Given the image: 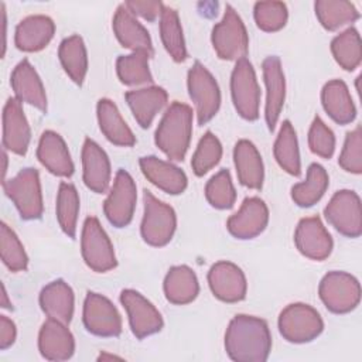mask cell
<instances>
[{
	"label": "cell",
	"instance_id": "9",
	"mask_svg": "<svg viewBox=\"0 0 362 362\" xmlns=\"http://www.w3.org/2000/svg\"><path fill=\"white\" fill-rule=\"evenodd\" d=\"M81 252L85 263L93 272L105 273L116 267V256L109 236L95 216H88L83 222Z\"/></svg>",
	"mask_w": 362,
	"mask_h": 362
},
{
	"label": "cell",
	"instance_id": "27",
	"mask_svg": "<svg viewBox=\"0 0 362 362\" xmlns=\"http://www.w3.org/2000/svg\"><path fill=\"white\" fill-rule=\"evenodd\" d=\"M40 305L48 318L69 324L74 315V291L64 280H54L41 290Z\"/></svg>",
	"mask_w": 362,
	"mask_h": 362
},
{
	"label": "cell",
	"instance_id": "7",
	"mask_svg": "<svg viewBox=\"0 0 362 362\" xmlns=\"http://www.w3.org/2000/svg\"><path fill=\"white\" fill-rule=\"evenodd\" d=\"M318 294L331 313L346 314L359 304L361 286L352 274L334 270L322 277Z\"/></svg>",
	"mask_w": 362,
	"mask_h": 362
},
{
	"label": "cell",
	"instance_id": "3",
	"mask_svg": "<svg viewBox=\"0 0 362 362\" xmlns=\"http://www.w3.org/2000/svg\"><path fill=\"white\" fill-rule=\"evenodd\" d=\"M212 45L221 59L239 61L246 58L249 37L246 27L236 10L226 4L225 14L212 28Z\"/></svg>",
	"mask_w": 362,
	"mask_h": 362
},
{
	"label": "cell",
	"instance_id": "5",
	"mask_svg": "<svg viewBox=\"0 0 362 362\" xmlns=\"http://www.w3.org/2000/svg\"><path fill=\"white\" fill-rule=\"evenodd\" d=\"M322 329L324 322L318 311L304 303L290 304L279 315V331L288 342H310L315 339Z\"/></svg>",
	"mask_w": 362,
	"mask_h": 362
},
{
	"label": "cell",
	"instance_id": "37",
	"mask_svg": "<svg viewBox=\"0 0 362 362\" xmlns=\"http://www.w3.org/2000/svg\"><path fill=\"white\" fill-rule=\"evenodd\" d=\"M318 21L325 30L334 31L359 18L356 7L344 0H318L314 4Z\"/></svg>",
	"mask_w": 362,
	"mask_h": 362
},
{
	"label": "cell",
	"instance_id": "15",
	"mask_svg": "<svg viewBox=\"0 0 362 362\" xmlns=\"http://www.w3.org/2000/svg\"><path fill=\"white\" fill-rule=\"evenodd\" d=\"M208 284L212 294L225 303H238L246 296L247 284L243 272L226 260L218 262L209 269Z\"/></svg>",
	"mask_w": 362,
	"mask_h": 362
},
{
	"label": "cell",
	"instance_id": "25",
	"mask_svg": "<svg viewBox=\"0 0 362 362\" xmlns=\"http://www.w3.org/2000/svg\"><path fill=\"white\" fill-rule=\"evenodd\" d=\"M37 158L52 174L58 177H71L74 173V163L64 139L52 132L45 130L37 147Z\"/></svg>",
	"mask_w": 362,
	"mask_h": 362
},
{
	"label": "cell",
	"instance_id": "6",
	"mask_svg": "<svg viewBox=\"0 0 362 362\" xmlns=\"http://www.w3.org/2000/svg\"><path fill=\"white\" fill-rule=\"evenodd\" d=\"M144 215L140 226L141 238L151 246L167 245L177 226V216L174 209L157 199L150 191H144Z\"/></svg>",
	"mask_w": 362,
	"mask_h": 362
},
{
	"label": "cell",
	"instance_id": "19",
	"mask_svg": "<svg viewBox=\"0 0 362 362\" xmlns=\"http://www.w3.org/2000/svg\"><path fill=\"white\" fill-rule=\"evenodd\" d=\"M31 139L30 126L21 102L10 98L3 109V147L14 154L24 156Z\"/></svg>",
	"mask_w": 362,
	"mask_h": 362
},
{
	"label": "cell",
	"instance_id": "12",
	"mask_svg": "<svg viewBox=\"0 0 362 362\" xmlns=\"http://www.w3.org/2000/svg\"><path fill=\"white\" fill-rule=\"evenodd\" d=\"M136 199L137 191L132 175L124 170H119L113 187L103 202V212L107 221L116 228L127 226L133 219Z\"/></svg>",
	"mask_w": 362,
	"mask_h": 362
},
{
	"label": "cell",
	"instance_id": "10",
	"mask_svg": "<svg viewBox=\"0 0 362 362\" xmlns=\"http://www.w3.org/2000/svg\"><path fill=\"white\" fill-rule=\"evenodd\" d=\"M230 93L236 112L246 120L259 117L260 90L255 69L247 58L236 61L230 75Z\"/></svg>",
	"mask_w": 362,
	"mask_h": 362
},
{
	"label": "cell",
	"instance_id": "36",
	"mask_svg": "<svg viewBox=\"0 0 362 362\" xmlns=\"http://www.w3.org/2000/svg\"><path fill=\"white\" fill-rule=\"evenodd\" d=\"M160 35L164 48L175 62H182L187 59L188 54L185 48L181 23L178 18V13L173 7H163L160 16Z\"/></svg>",
	"mask_w": 362,
	"mask_h": 362
},
{
	"label": "cell",
	"instance_id": "47",
	"mask_svg": "<svg viewBox=\"0 0 362 362\" xmlns=\"http://www.w3.org/2000/svg\"><path fill=\"white\" fill-rule=\"evenodd\" d=\"M124 6L134 16H140L147 21H154L161 16L164 4L161 1H150V0H130L126 1Z\"/></svg>",
	"mask_w": 362,
	"mask_h": 362
},
{
	"label": "cell",
	"instance_id": "26",
	"mask_svg": "<svg viewBox=\"0 0 362 362\" xmlns=\"http://www.w3.org/2000/svg\"><path fill=\"white\" fill-rule=\"evenodd\" d=\"M55 24L44 14H34L23 18L16 27L14 42L18 49L35 52L42 49L54 37Z\"/></svg>",
	"mask_w": 362,
	"mask_h": 362
},
{
	"label": "cell",
	"instance_id": "31",
	"mask_svg": "<svg viewBox=\"0 0 362 362\" xmlns=\"http://www.w3.org/2000/svg\"><path fill=\"white\" fill-rule=\"evenodd\" d=\"M321 102L331 119L339 124H348L356 116V109L348 86L341 79H332L324 85Z\"/></svg>",
	"mask_w": 362,
	"mask_h": 362
},
{
	"label": "cell",
	"instance_id": "48",
	"mask_svg": "<svg viewBox=\"0 0 362 362\" xmlns=\"http://www.w3.org/2000/svg\"><path fill=\"white\" fill-rule=\"evenodd\" d=\"M17 329L14 322L6 315H0V349H7L16 341Z\"/></svg>",
	"mask_w": 362,
	"mask_h": 362
},
{
	"label": "cell",
	"instance_id": "51",
	"mask_svg": "<svg viewBox=\"0 0 362 362\" xmlns=\"http://www.w3.org/2000/svg\"><path fill=\"white\" fill-rule=\"evenodd\" d=\"M3 180H4V175H6V171H7V154L6 151H3Z\"/></svg>",
	"mask_w": 362,
	"mask_h": 362
},
{
	"label": "cell",
	"instance_id": "8",
	"mask_svg": "<svg viewBox=\"0 0 362 362\" xmlns=\"http://www.w3.org/2000/svg\"><path fill=\"white\" fill-rule=\"evenodd\" d=\"M188 92L195 105L197 119L199 124L208 123L219 110L221 92L212 74L195 61L188 71Z\"/></svg>",
	"mask_w": 362,
	"mask_h": 362
},
{
	"label": "cell",
	"instance_id": "16",
	"mask_svg": "<svg viewBox=\"0 0 362 362\" xmlns=\"http://www.w3.org/2000/svg\"><path fill=\"white\" fill-rule=\"evenodd\" d=\"M269 222V209L257 197L245 198L239 211L229 216L226 228L236 239H253L260 235Z\"/></svg>",
	"mask_w": 362,
	"mask_h": 362
},
{
	"label": "cell",
	"instance_id": "14",
	"mask_svg": "<svg viewBox=\"0 0 362 362\" xmlns=\"http://www.w3.org/2000/svg\"><path fill=\"white\" fill-rule=\"evenodd\" d=\"M120 303L124 307L132 332L139 338H146L158 332L164 322L158 310L139 291L126 288L120 293Z\"/></svg>",
	"mask_w": 362,
	"mask_h": 362
},
{
	"label": "cell",
	"instance_id": "43",
	"mask_svg": "<svg viewBox=\"0 0 362 362\" xmlns=\"http://www.w3.org/2000/svg\"><path fill=\"white\" fill-rule=\"evenodd\" d=\"M0 247L1 260L11 272H23L27 269L28 257L25 250L14 230L4 222L0 226Z\"/></svg>",
	"mask_w": 362,
	"mask_h": 362
},
{
	"label": "cell",
	"instance_id": "38",
	"mask_svg": "<svg viewBox=\"0 0 362 362\" xmlns=\"http://www.w3.org/2000/svg\"><path fill=\"white\" fill-rule=\"evenodd\" d=\"M331 51L335 61L346 71H354L362 61L361 37L356 28L349 27L331 41Z\"/></svg>",
	"mask_w": 362,
	"mask_h": 362
},
{
	"label": "cell",
	"instance_id": "42",
	"mask_svg": "<svg viewBox=\"0 0 362 362\" xmlns=\"http://www.w3.org/2000/svg\"><path fill=\"white\" fill-rule=\"evenodd\" d=\"M205 197L214 208L228 209L233 206L236 199V191L232 184L230 173L228 170H221L206 182Z\"/></svg>",
	"mask_w": 362,
	"mask_h": 362
},
{
	"label": "cell",
	"instance_id": "13",
	"mask_svg": "<svg viewBox=\"0 0 362 362\" xmlns=\"http://www.w3.org/2000/svg\"><path fill=\"white\" fill-rule=\"evenodd\" d=\"M82 318L85 328L93 335L117 337L122 332V317L117 308L102 294H86Z\"/></svg>",
	"mask_w": 362,
	"mask_h": 362
},
{
	"label": "cell",
	"instance_id": "41",
	"mask_svg": "<svg viewBox=\"0 0 362 362\" xmlns=\"http://www.w3.org/2000/svg\"><path fill=\"white\" fill-rule=\"evenodd\" d=\"M221 157H222V144L219 139L212 132H206L201 137L197 146V150L192 156V160H191L192 171L195 173V175L201 177L206 174L211 168H214L219 163Z\"/></svg>",
	"mask_w": 362,
	"mask_h": 362
},
{
	"label": "cell",
	"instance_id": "21",
	"mask_svg": "<svg viewBox=\"0 0 362 362\" xmlns=\"http://www.w3.org/2000/svg\"><path fill=\"white\" fill-rule=\"evenodd\" d=\"M141 173L157 188L167 194L177 195L187 188V175L177 165L156 156H146L139 160Z\"/></svg>",
	"mask_w": 362,
	"mask_h": 362
},
{
	"label": "cell",
	"instance_id": "20",
	"mask_svg": "<svg viewBox=\"0 0 362 362\" xmlns=\"http://www.w3.org/2000/svg\"><path fill=\"white\" fill-rule=\"evenodd\" d=\"M38 349L48 361L69 359L75 351V341L66 324L48 318L38 334Z\"/></svg>",
	"mask_w": 362,
	"mask_h": 362
},
{
	"label": "cell",
	"instance_id": "18",
	"mask_svg": "<svg viewBox=\"0 0 362 362\" xmlns=\"http://www.w3.org/2000/svg\"><path fill=\"white\" fill-rule=\"evenodd\" d=\"M263 78L266 85V107L264 119L270 132L274 130L279 116L281 113L286 98V81L280 58L270 55L262 64Z\"/></svg>",
	"mask_w": 362,
	"mask_h": 362
},
{
	"label": "cell",
	"instance_id": "2",
	"mask_svg": "<svg viewBox=\"0 0 362 362\" xmlns=\"http://www.w3.org/2000/svg\"><path fill=\"white\" fill-rule=\"evenodd\" d=\"M192 133V109L181 102H173L161 117L154 141L173 161H182L189 147Z\"/></svg>",
	"mask_w": 362,
	"mask_h": 362
},
{
	"label": "cell",
	"instance_id": "11",
	"mask_svg": "<svg viewBox=\"0 0 362 362\" xmlns=\"http://www.w3.org/2000/svg\"><path fill=\"white\" fill-rule=\"evenodd\" d=\"M324 215L344 236L358 238L362 233L361 199L355 191L341 189L335 192L327 204Z\"/></svg>",
	"mask_w": 362,
	"mask_h": 362
},
{
	"label": "cell",
	"instance_id": "35",
	"mask_svg": "<svg viewBox=\"0 0 362 362\" xmlns=\"http://www.w3.org/2000/svg\"><path fill=\"white\" fill-rule=\"evenodd\" d=\"M274 158L286 173L294 177L300 175L301 163L297 136L293 124L288 120H284L281 123L279 136L274 141Z\"/></svg>",
	"mask_w": 362,
	"mask_h": 362
},
{
	"label": "cell",
	"instance_id": "22",
	"mask_svg": "<svg viewBox=\"0 0 362 362\" xmlns=\"http://www.w3.org/2000/svg\"><path fill=\"white\" fill-rule=\"evenodd\" d=\"M112 25L116 38L123 47L133 52H146L150 57L154 54L148 31L136 20L124 4L116 8Z\"/></svg>",
	"mask_w": 362,
	"mask_h": 362
},
{
	"label": "cell",
	"instance_id": "39",
	"mask_svg": "<svg viewBox=\"0 0 362 362\" xmlns=\"http://www.w3.org/2000/svg\"><path fill=\"white\" fill-rule=\"evenodd\" d=\"M79 212V195L69 182H61L57 195V219L65 235L75 238Z\"/></svg>",
	"mask_w": 362,
	"mask_h": 362
},
{
	"label": "cell",
	"instance_id": "45",
	"mask_svg": "<svg viewBox=\"0 0 362 362\" xmlns=\"http://www.w3.org/2000/svg\"><path fill=\"white\" fill-rule=\"evenodd\" d=\"M338 164L348 173H362V133L359 126L355 130L346 133Z\"/></svg>",
	"mask_w": 362,
	"mask_h": 362
},
{
	"label": "cell",
	"instance_id": "32",
	"mask_svg": "<svg viewBox=\"0 0 362 362\" xmlns=\"http://www.w3.org/2000/svg\"><path fill=\"white\" fill-rule=\"evenodd\" d=\"M199 291L197 274L188 266H174L164 279L165 298L177 305L188 304L195 300Z\"/></svg>",
	"mask_w": 362,
	"mask_h": 362
},
{
	"label": "cell",
	"instance_id": "49",
	"mask_svg": "<svg viewBox=\"0 0 362 362\" xmlns=\"http://www.w3.org/2000/svg\"><path fill=\"white\" fill-rule=\"evenodd\" d=\"M1 287H3V294H1V307H3V308H11V303H10V301H8V298H7V291H6L4 284H3Z\"/></svg>",
	"mask_w": 362,
	"mask_h": 362
},
{
	"label": "cell",
	"instance_id": "30",
	"mask_svg": "<svg viewBox=\"0 0 362 362\" xmlns=\"http://www.w3.org/2000/svg\"><path fill=\"white\" fill-rule=\"evenodd\" d=\"M98 122L105 137L120 147H132L136 143V137L127 123L123 120L117 106L110 99H100L96 106Z\"/></svg>",
	"mask_w": 362,
	"mask_h": 362
},
{
	"label": "cell",
	"instance_id": "28",
	"mask_svg": "<svg viewBox=\"0 0 362 362\" xmlns=\"http://www.w3.org/2000/svg\"><path fill=\"white\" fill-rule=\"evenodd\" d=\"M167 92L161 86H147L129 90L124 99L132 109V113L141 127H148L156 115L167 103Z\"/></svg>",
	"mask_w": 362,
	"mask_h": 362
},
{
	"label": "cell",
	"instance_id": "33",
	"mask_svg": "<svg viewBox=\"0 0 362 362\" xmlns=\"http://www.w3.org/2000/svg\"><path fill=\"white\" fill-rule=\"evenodd\" d=\"M58 57L68 76L78 85H82L88 72V54L85 42L79 35H71L61 41Z\"/></svg>",
	"mask_w": 362,
	"mask_h": 362
},
{
	"label": "cell",
	"instance_id": "40",
	"mask_svg": "<svg viewBox=\"0 0 362 362\" xmlns=\"http://www.w3.org/2000/svg\"><path fill=\"white\" fill-rule=\"evenodd\" d=\"M150 55L146 52H132L120 55L116 61L119 79L126 85H141L153 82V75L148 68Z\"/></svg>",
	"mask_w": 362,
	"mask_h": 362
},
{
	"label": "cell",
	"instance_id": "29",
	"mask_svg": "<svg viewBox=\"0 0 362 362\" xmlns=\"http://www.w3.org/2000/svg\"><path fill=\"white\" fill-rule=\"evenodd\" d=\"M233 161L238 180L250 189H260L263 184V161L255 144L249 140H239L233 148Z\"/></svg>",
	"mask_w": 362,
	"mask_h": 362
},
{
	"label": "cell",
	"instance_id": "17",
	"mask_svg": "<svg viewBox=\"0 0 362 362\" xmlns=\"http://www.w3.org/2000/svg\"><path fill=\"white\" fill-rule=\"evenodd\" d=\"M294 243L301 255L313 260H324L331 255L332 238L318 216L303 218L294 232Z\"/></svg>",
	"mask_w": 362,
	"mask_h": 362
},
{
	"label": "cell",
	"instance_id": "4",
	"mask_svg": "<svg viewBox=\"0 0 362 362\" xmlns=\"http://www.w3.org/2000/svg\"><path fill=\"white\" fill-rule=\"evenodd\" d=\"M6 195L14 202L20 216L27 221L40 219L42 215V194L40 174L35 168H23L16 177L3 181Z\"/></svg>",
	"mask_w": 362,
	"mask_h": 362
},
{
	"label": "cell",
	"instance_id": "23",
	"mask_svg": "<svg viewBox=\"0 0 362 362\" xmlns=\"http://www.w3.org/2000/svg\"><path fill=\"white\" fill-rule=\"evenodd\" d=\"M83 182L93 192L103 194L110 182V161L105 150L90 139L82 147Z\"/></svg>",
	"mask_w": 362,
	"mask_h": 362
},
{
	"label": "cell",
	"instance_id": "46",
	"mask_svg": "<svg viewBox=\"0 0 362 362\" xmlns=\"http://www.w3.org/2000/svg\"><path fill=\"white\" fill-rule=\"evenodd\" d=\"M308 147L322 158H331L335 150V136L318 116L314 117L308 132Z\"/></svg>",
	"mask_w": 362,
	"mask_h": 362
},
{
	"label": "cell",
	"instance_id": "1",
	"mask_svg": "<svg viewBox=\"0 0 362 362\" xmlns=\"http://www.w3.org/2000/svg\"><path fill=\"white\" fill-rule=\"evenodd\" d=\"M272 349V335L264 320L239 314L225 332V351L236 362H264Z\"/></svg>",
	"mask_w": 362,
	"mask_h": 362
},
{
	"label": "cell",
	"instance_id": "44",
	"mask_svg": "<svg viewBox=\"0 0 362 362\" xmlns=\"http://www.w3.org/2000/svg\"><path fill=\"white\" fill-rule=\"evenodd\" d=\"M253 16L260 30L273 33L286 25L288 13L283 1H257L253 8Z\"/></svg>",
	"mask_w": 362,
	"mask_h": 362
},
{
	"label": "cell",
	"instance_id": "24",
	"mask_svg": "<svg viewBox=\"0 0 362 362\" xmlns=\"http://www.w3.org/2000/svg\"><path fill=\"white\" fill-rule=\"evenodd\" d=\"M10 83L16 99L33 105L42 112L47 110V95L44 85L28 59L24 58L16 65L11 72Z\"/></svg>",
	"mask_w": 362,
	"mask_h": 362
},
{
	"label": "cell",
	"instance_id": "34",
	"mask_svg": "<svg viewBox=\"0 0 362 362\" xmlns=\"http://www.w3.org/2000/svg\"><path fill=\"white\" fill-rule=\"evenodd\" d=\"M327 187L328 174L325 168L317 163H313L307 170L305 180L293 185L291 198L298 206L308 208L322 198Z\"/></svg>",
	"mask_w": 362,
	"mask_h": 362
},
{
	"label": "cell",
	"instance_id": "50",
	"mask_svg": "<svg viewBox=\"0 0 362 362\" xmlns=\"http://www.w3.org/2000/svg\"><path fill=\"white\" fill-rule=\"evenodd\" d=\"M105 359H120L116 355H107V354H100V356L98 358V361H105Z\"/></svg>",
	"mask_w": 362,
	"mask_h": 362
}]
</instances>
